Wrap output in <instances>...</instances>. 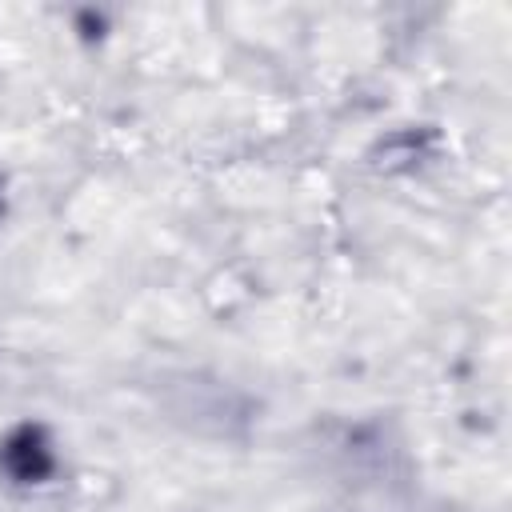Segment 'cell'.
<instances>
[{
    "label": "cell",
    "instance_id": "6da1fadb",
    "mask_svg": "<svg viewBox=\"0 0 512 512\" xmlns=\"http://www.w3.org/2000/svg\"><path fill=\"white\" fill-rule=\"evenodd\" d=\"M0 460H4L8 476H16L20 484H32V480L48 476V468H52V452H48V440L40 428H16L4 440Z\"/></svg>",
    "mask_w": 512,
    "mask_h": 512
}]
</instances>
